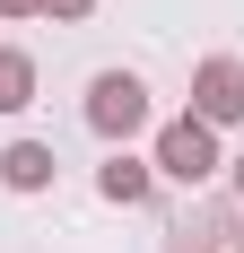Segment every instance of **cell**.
<instances>
[{"label":"cell","instance_id":"cell-4","mask_svg":"<svg viewBox=\"0 0 244 253\" xmlns=\"http://www.w3.org/2000/svg\"><path fill=\"white\" fill-rule=\"evenodd\" d=\"M52 166H61L52 140H9V149H0V183H9V192H44Z\"/></svg>","mask_w":244,"mask_h":253},{"label":"cell","instance_id":"cell-7","mask_svg":"<svg viewBox=\"0 0 244 253\" xmlns=\"http://www.w3.org/2000/svg\"><path fill=\"white\" fill-rule=\"evenodd\" d=\"M96 0H44V18H87Z\"/></svg>","mask_w":244,"mask_h":253},{"label":"cell","instance_id":"cell-2","mask_svg":"<svg viewBox=\"0 0 244 253\" xmlns=\"http://www.w3.org/2000/svg\"><path fill=\"white\" fill-rule=\"evenodd\" d=\"M87 131H96V140H131V131H148V87L131 70H105L96 87H87Z\"/></svg>","mask_w":244,"mask_h":253},{"label":"cell","instance_id":"cell-1","mask_svg":"<svg viewBox=\"0 0 244 253\" xmlns=\"http://www.w3.org/2000/svg\"><path fill=\"white\" fill-rule=\"evenodd\" d=\"M148 166H157V175H174V183H209L227 157H218V131L201 123V114H183V123L157 131V157H148Z\"/></svg>","mask_w":244,"mask_h":253},{"label":"cell","instance_id":"cell-6","mask_svg":"<svg viewBox=\"0 0 244 253\" xmlns=\"http://www.w3.org/2000/svg\"><path fill=\"white\" fill-rule=\"evenodd\" d=\"M35 105V61L18 44H0V114H26Z\"/></svg>","mask_w":244,"mask_h":253},{"label":"cell","instance_id":"cell-9","mask_svg":"<svg viewBox=\"0 0 244 253\" xmlns=\"http://www.w3.org/2000/svg\"><path fill=\"white\" fill-rule=\"evenodd\" d=\"M236 201H244V157H236Z\"/></svg>","mask_w":244,"mask_h":253},{"label":"cell","instance_id":"cell-3","mask_svg":"<svg viewBox=\"0 0 244 253\" xmlns=\"http://www.w3.org/2000/svg\"><path fill=\"white\" fill-rule=\"evenodd\" d=\"M192 114H201L209 131L244 123V61H236V52H209V61L192 70Z\"/></svg>","mask_w":244,"mask_h":253},{"label":"cell","instance_id":"cell-8","mask_svg":"<svg viewBox=\"0 0 244 253\" xmlns=\"http://www.w3.org/2000/svg\"><path fill=\"white\" fill-rule=\"evenodd\" d=\"M35 9H44V0H0V18H35Z\"/></svg>","mask_w":244,"mask_h":253},{"label":"cell","instance_id":"cell-5","mask_svg":"<svg viewBox=\"0 0 244 253\" xmlns=\"http://www.w3.org/2000/svg\"><path fill=\"white\" fill-rule=\"evenodd\" d=\"M148 183H157V175H148V166H140V157H105V166H96V192H105V201H114V210H140L148 201Z\"/></svg>","mask_w":244,"mask_h":253}]
</instances>
